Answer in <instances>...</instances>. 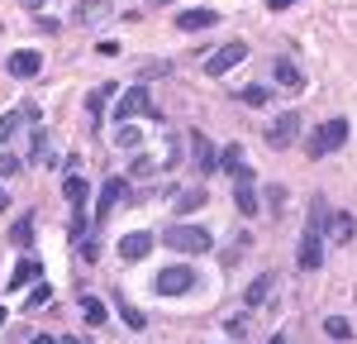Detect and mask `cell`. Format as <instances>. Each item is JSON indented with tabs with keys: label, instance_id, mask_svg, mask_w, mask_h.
<instances>
[{
	"label": "cell",
	"instance_id": "d590c367",
	"mask_svg": "<svg viewBox=\"0 0 357 344\" xmlns=\"http://www.w3.org/2000/svg\"><path fill=\"white\" fill-rule=\"evenodd\" d=\"M262 201H267V210H281V206H286V192H281V187H267Z\"/></svg>",
	"mask_w": 357,
	"mask_h": 344
},
{
	"label": "cell",
	"instance_id": "ee69618b",
	"mask_svg": "<svg viewBox=\"0 0 357 344\" xmlns=\"http://www.w3.org/2000/svg\"><path fill=\"white\" fill-rule=\"evenodd\" d=\"M33 344H57V340L53 335H33Z\"/></svg>",
	"mask_w": 357,
	"mask_h": 344
},
{
	"label": "cell",
	"instance_id": "8992f818",
	"mask_svg": "<svg viewBox=\"0 0 357 344\" xmlns=\"http://www.w3.org/2000/svg\"><path fill=\"white\" fill-rule=\"evenodd\" d=\"M353 234H357L353 210H338V206H333L329 215H324V244H329V249H343V244H353Z\"/></svg>",
	"mask_w": 357,
	"mask_h": 344
},
{
	"label": "cell",
	"instance_id": "52a82bcc",
	"mask_svg": "<svg viewBox=\"0 0 357 344\" xmlns=\"http://www.w3.org/2000/svg\"><path fill=\"white\" fill-rule=\"evenodd\" d=\"M296 139H301V110H281L267 124V148H291Z\"/></svg>",
	"mask_w": 357,
	"mask_h": 344
},
{
	"label": "cell",
	"instance_id": "4316f807",
	"mask_svg": "<svg viewBox=\"0 0 357 344\" xmlns=\"http://www.w3.org/2000/svg\"><path fill=\"white\" fill-rule=\"evenodd\" d=\"M205 206V187H186V192H176V210L181 215H191V210H200Z\"/></svg>",
	"mask_w": 357,
	"mask_h": 344
},
{
	"label": "cell",
	"instance_id": "d4e9b609",
	"mask_svg": "<svg viewBox=\"0 0 357 344\" xmlns=\"http://www.w3.org/2000/svg\"><path fill=\"white\" fill-rule=\"evenodd\" d=\"M238 101H243V106H252V110H262V106L272 101V86L252 82V86H243V91H238Z\"/></svg>",
	"mask_w": 357,
	"mask_h": 344
},
{
	"label": "cell",
	"instance_id": "9a60e30c",
	"mask_svg": "<svg viewBox=\"0 0 357 344\" xmlns=\"http://www.w3.org/2000/svg\"><path fill=\"white\" fill-rule=\"evenodd\" d=\"M234 206H238V215L252 220L257 210H262V196H257V182H234Z\"/></svg>",
	"mask_w": 357,
	"mask_h": 344
},
{
	"label": "cell",
	"instance_id": "277c9868",
	"mask_svg": "<svg viewBox=\"0 0 357 344\" xmlns=\"http://www.w3.org/2000/svg\"><path fill=\"white\" fill-rule=\"evenodd\" d=\"M110 115H114V124H134L138 115H153V96H148V86L138 82V86H129V91H119V101L110 106Z\"/></svg>",
	"mask_w": 357,
	"mask_h": 344
},
{
	"label": "cell",
	"instance_id": "cb8c5ba5",
	"mask_svg": "<svg viewBox=\"0 0 357 344\" xmlns=\"http://www.w3.org/2000/svg\"><path fill=\"white\" fill-rule=\"evenodd\" d=\"M86 192H91V187H86V177H77V172H72V177H62V196H67V206H86Z\"/></svg>",
	"mask_w": 357,
	"mask_h": 344
},
{
	"label": "cell",
	"instance_id": "74e56055",
	"mask_svg": "<svg viewBox=\"0 0 357 344\" xmlns=\"http://www.w3.org/2000/svg\"><path fill=\"white\" fill-rule=\"evenodd\" d=\"M248 330V315H234V320H229V335H234V340H238V335H243Z\"/></svg>",
	"mask_w": 357,
	"mask_h": 344
},
{
	"label": "cell",
	"instance_id": "f6af8a7d",
	"mask_svg": "<svg viewBox=\"0 0 357 344\" xmlns=\"http://www.w3.org/2000/svg\"><path fill=\"white\" fill-rule=\"evenodd\" d=\"M143 5H167V0H143Z\"/></svg>",
	"mask_w": 357,
	"mask_h": 344
},
{
	"label": "cell",
	"instance_id": "d6a6232c",
	"mask_svg": "<svg viewBox=\"0 0 357 344\" xmlns=\"http://www.w3.org/2000/svg\"><path fill=\"white\" fill-rule=\"evenodd\" d=\"M153 172H162V168H158V158H148V153H143V158H134L129 177H153Z\"/></svg>",
	"mask_w": 357,
	"mask_h": 344
},
{
	"label": "cell",
	"instance_id": "2e32d148",
	"mask_svg": "<svg viewBox=\"0 0 357 344\" xmlns=\"http://www.w3.org/2000/svg\"><path fill=\"white\" fill-rule=\"evenodd\" d=\"M38 278H43V263L38 258H20L15 273H10V292H29V282H38Z\"/></svg>",
	"mask_w": 357,
	"mask_h": 344
},
{
	"label": "cell",
	"instance_id": "4fadbf2b",
	"mask_svg": "<svg viewBox=\"0 0 357 344\" xmlns=\"http://www.w3.org/2000/svg\"><path fill=\"white\" fill-rule=\"evenodd\" d=\"M110 306L119 311V320H124L129 330H148V315H143L134 301H129V292H124V287H114V292H110Z\"/></svg>",
	"mask_w": 357,
	"mask_h": 344
},
{
	"label": "cell",
	"instance_id": "e575fe53",
	"mask_svg": "<svg viewBox=\"0 0 357 344\" xmlns=\"http://www.w3.org/2000/svg\"><path fill=\"white\" fill-rule=\"evenodd\" d=\"M20 168H24V163H20L15 153H0V177H20Z\"/></svg>",
	"mask_w": 357,
	"mask_h": 344
},
{
	"label": "cell",
	"instance_id": "60d3db41",
	"mask_svg": "<svg viewBox=\"0 0 357 344\" xmlns=\"http://www.w3.org/2000/svg\"><path fill=\"white\" fill-rule=\"evenodd\" d=\"M57 344H86V340H82V335H62Z\"/></svg>",
	"mask_w": 357,
	"mask_h": 344
},
{
	"label": "cell",
	"instance_id": "3957f363",
	"mask_svg": "<svg viewBox=\"0 0 357 344\" xmlns=\"http://www.w3.org/2000/svg\"><path fill=\"white\" fill-rule=\"evenodd\" d=\"M343 143H348V120L333 115V120H324V124L305 139V153H310V158H329V153H338Z\"/></svg>",
	"mask_w": 357,
	"mask_h": 344
},
{
	"label": "cell",
	"instance_id": "8d00e7d4",
	"mask_svg": "<svg viewBox=\"0 0 357 344\" xmlns=\"http://www.w3.org/2000/svg\"><path fill=\"white\" fill-rule=\"evenodd\" d=\"M82 258H86V263H96V258H100V239H82Z\"/></svg>",
	"mask_w": 357,
	"mask_h": 344
},
{
	"label": "cell",
	"instance_id": "1f68e13d",
	"mask_svg": "<svg viewBox=\"0 0 357 344\" xmlns=\"http://www.w3.org/2000/svg\"><path fill=\"white\" fill-rule=\"evenodd\" d=\"M324 335H329V340H353V325H348L343 315H329V320H324Z\"/></svg>",
	"mask_w": 357,
	"mask_h": 344
},
{
	"label": "cell",
	"instance_id": "ac0fdd59",
	"mask_svg": "<svg viewBox=\"0 0 357 344\" xmlns=\"http://www.w3.org/2000/svg\"><path fill=\"white\" fill-rule=\"evenodd\" d=\"M272 77H276V86H286V91H301V86H305V72L291 62V57H276V62H272Z\"/></svg>",
	"mask_w": 357,
	"mask_h": 344
},
{
	"label": "cell",
	"instance_id": "6da1fadb",
	"mask_svg": "<svg viewBox=\"0 0 357 344\" xmlns=\"http://www.w3.org/2000/svg\"><path fill=\"white\" fill-rule=\"evenodd\" d=\"M324 215H329V201L314 196L310 201V220H305V234H301V249H296V268L301 273H319L324 268Z\"/></svg>",
	"mask_w": 357,
	"mask_h": 344
},
{
	"label": "cell",
	"instance_id": "7a4b0ae2",
	"mask_svg": "<svg viewBox=\"0 0 357 344\" xmlns=\"http://www.w3.org/2000/svg\"><path fill=\"white\" fill-rule=\"evenodd\" d=\"M162 244H167V249H176V254H186V258H195V254H210V249H215V234L200 229V225L176 220V225L162 229Z\"/></svg>",
	"mask_w": 357,
	"mask_h": 344
},
{
	"label": "cell",
	"instance_id": "f546056e",
	"mask_svg": "<svg viewBox=\"0 0 357 344\" xmlns=\"http://www.w3.org/2000/svg\"><path fill=\"white\" fill-rule=\"evenodd\" d=\"M48 296H53V287L38 278V282H33V292L24 296V311H38V306H48Z\"/></svg>",
	"mask_w": 357,
	"mask_h": 344
},
{
	"label": "cell",
	"instance_id": "ba28073f",
	"mask_svg": "<svg viewBox=\"0 0 357 344\" xmlns=\"http://www.w3.org/2000/svg\"><path fill=\"white\" fill-rule=\"evenodd\" d=\"M158 292H162V296H186V292H191L195 287V268H186V263H172V268H162V273H158Z\"/></svg>",
	"mask_w": 357,
	"mask_h": 344
},
{
	"label": "cell",
	"instance_id": "603a6c76",
	"mask_svg": "<svg viewBox=\"0 0 357 344\" xmlns=\"http://www.w3.org/2000/svg\"><path fill=\"white\" fill-rule=\"evenodd\" d=\"M33 229H38V215H33V210H24V215L10 225V244H29V239H33Z\"/></svg>",
	"mask_w": 357,
	"mask_h": 344
},
{
	"label": "cell",
	"instance_id": "5bb4252c",
	"mask_svg": "<svg viewBox=\"0 0 357 344\" xmlns=\"http://www.w3.org/2000/svg\"><path fill=\"white\" fill-rule=\"evenodd\" d=\"M148 254H153V234L148 229H134V234L119 239V258L124 263H138V258H148Z\"/></svg>",
	"mask_w": 357,
	"mask_h": 344
},
{
	"label": "cell",
	"instance_id": "8fae6325",
	"mask_svg": "<svg viewBox=\"0 0 357 344\" xmlns=\"http://www.w3.org/2000/svg\"><path fill=\"white\" fill-rule=\"evenodd\" d=\"M215 158H220V153H215L210 134H205V129H191V163H195V172L210 177V172H215Z\"/></svg>",
	"mask_w": 357,
	"mask_h": 344
},
{
	"label": "cell",
	"instance_id": "ffe728a7",
	"mask_svg": "<svg viewBox=\"0 0 357 344\" xmlns=\"http://www.w3.org/2000/svg\"><path fill=\"white\" fill-rule=\"evenodd\" d=\"M272 287H276V278H272V273H257V278H252V287L243 292V301H248V306H262V301L272 296Z\"/></svg>",
	"mask_w": 357,
	"mask_h": 344
},
{
	"label": "cell",
	"instance_id": "9c48e42d",
	"mask_svg": "<svg viewBox=\"0 0 357 344\" xmlns=\"http://www.w3.org/2000/svg\"><path fill=\"white\" fill-rule=\"evenodd\" d=\"M110 15H114V0H77V5H72V24H82V29L100 24V20H110Z\"/></svg>",
	"mask_w": 357,
	"mask_h": 344
},
{
	"label": "cell",
	"instance_id": "7c38bea8",
	"mask_svg": "<svg viewBox=\"0 0 357 344\" xmlns=\"http://www.w3.org/2000/svg\"><path fill=\"white\" fill-rule=\"evenodd\" d=\"M124 192H129V182H124V177H110V182L100 187V196H96V225H105V215L124 201Z\"/></svg>",
	"mask_w": 357,
	"mask_h": 344
},
{
	"label": "cell",
	"instance_id": "ab89813d",
	"mask_svg": "<svg viewBox=\"0 0 357 344\" xmlns=\"http://www.w3.org/2000/svg\"><path fill=\"white\" fill-rule=\"evenodd\" d=\"M296 0H267V10H291Z\"/></svg>",
	"mask_w": 357,
	"mask_h": 344
},
{
	"label": "cell",
	"instance_id": "4dcf8cb0",
	"mask_svg": "<svg viewBox=\"0 0 357 344\" xmlns=\"http://www.w3.org/2000/svg\"><path fill=\"white\" fill-rule=\"evenodd\" d=\"M114 143H119V148H138V143H143V129H138V124H119V129H114Z\"/></svg>",
	"mask_w": 357,
	"mask_h": 344
},
{
	"label": "cell",
	"instance_id": "836d02e7",
	"mask_svg": "<svg viewBox=\"0 0 357 344\" xmlns=\"http://www.w3.org/2000/svg\"><path fill=\"white\" fill-rule=\"evenodd\" d=\"M167 72H172V62H148V67H138V82L148 86L153 77H167Z\"/></svg>",
	"mask_w": 357,
	"mask_h": 344
},
{
	"label": "cell",
	"instance_id": "d6986e66",
	"mask_svg": "<svg viewBox=\"0 0 357 344\" xmlns=\"http://www.w3.org/2000/svg\"><path fill=\"white\" fill-rule=\"evenodd\" d=\"M110 96H119V86H114V82L96 86V91H91V96H86V115H91V120H96V124H100V115H105V106H110Z\"/></svg>",
	"mask_w": 357,
	"mask_h": 344
},
{
	"label": "cell",
	"instance_id": "e0dca14e",
	"mask_svg": "<svg viewBox=\"0 0 357 344\" xmlns=\"http://www.w3.org/2000/svg\"><path fill=\"white\" fill-rule=\"evenodd\" d=\"M215 20H220L215 10H205V5H195V10H181V15H176V29H181V34H200V29H210Z\"/></svg>",
	"mask_w": 357,
	"mask_h": 344
},
{
	"label": "cell",
	"instance_id": "bcb514c9",
	"mask_svg": "<svg viewBox=\"0 0 357 344\" xmlns=\"http://www.w3.org/2000/svg\"><path fill=\"white\" fill-rule=\"evenodd\" d=\"M0 325H5V306H0Z\"/></svg>",
	"mask_w": 357,
	"mask_h": 344
},
{
	"label": "cell",
	"instance_id": "83f0119b",
	"mask_svg": "<svg viewBox=\"0 0 357 344\" xmlns=\"http://www.w3.org/2000/svg\"><path fill=\"white\" fill-rule=\"evenodd\" d=\"M29 163H48V129L33 124V139H29Z\"/></svg>",
	"mask_w": 357,
	"mask_h": 344
},
{
	"label": "cell",
	"instance_id": "b9f144b4",
	"mask_svg": "<svg viewBox=\"0 0 357 344\" xmlns=\"http://www.w3.org/2000/svg\"><path fill=\"white\" fill-rule=\"evenodd\" d=\"M267 344H291V335H286V330H281V335H272V340Z\"/></svg>",
	"mask_w": 357,
	"mask_h": 344
},
{
	"label": "cell",
	"instance_id": "7bdbcfd3",
	"mask_svg": "<svg viewBox=\"0 0 357 344\" xmlns=\"http://www.w3.org/2000/svg\"><path fill=\"white\" fill-rule=\"evenodd\" d=\"M0 210H10V192L5 187H0Z\"/></svg>",
	"mask_w": 357,
	"mask_h": 344
},
{
	"label": "cell",
	"instance_id": "44dd1931",
	"mask_svg": "<svg viewBox=\"0 0 357 344\" xmlns=\"http://www.w3.org/2000/svg\"><path fill=\"white\" fill-rule=\"evenodd\" d=\"M238 168H243V148H238V143H224L220 158H215V172H229V177H234Z\"/></svg>",
	"mask_w": 357,
	"mask_h": 344
},
{
	"label": "cell",
	"instance_id": "f1b7e54d",
	"mask_svg": "<svg viewBox=\"0 0 357 344\" xmlns=\"http://www.w3.org/2000/svg\"><path fill=\"white\" fill-rule=\"evenodd\" d=\"M86 206H72V215H67V239H86Z\"/></svg>",
	"mask_w": 357,
	"mask_h": 344
},
{
	"label": "cell",
	"instance_id": "5b68a950",
	"mask_svg": "<svg viewBox=\"0 0 357 344\" xmlns=\"http://www.w3.org/2000/svg\"><path fill=\"white\" fill-rule=\"evenodd\" d=\"M238 62H248V43H243V38H234V43L215 48V53L205 57V72H210V77H229Z\"/></svg>",
	"mask_w": 357,
	"mask_h": 344
},
{
	"label": "cell",
	"instance_id": "7402d4cb",
	"mask_svg": "<svg viewBox=\"0 0 357 344\" xmlns=\"http://www.w3.org/2000/svg\"><path fill=\"white\" fill-rule=\"evenodd\" d=\"M82 320L86 325H105V320H110V306H105L100 296H82Z\"/></svg>",
	"mask_w": 357,
	"mask_h": 344
},
{
	"label": "cell",
	"instance_id": "484cf974",
	"mask_svg": "<svg viewBox=\"0 0 357 344\" xmlns=\"http://www.w3.org/2000/svg\"><path fill=\"white\" fill-rule=\"evenodd\" d=\"M20 124H24V110H5V115H0V143L20 139Z\"/></svg>",
	"mask_w": 357,
	"mask_h": 344
},
{
	"label": "cell",
	"instance_id": "30bf717a",
	"mask_svg": "<svg viewBox=\"0 0 357 344\" xmlns=\"http://www.w3.org/2000/svg\"><path fill=\"white\" fill-rule=\"evenodd\" d=\"M5 72H10L15 82H33V77L43 72V57L33 53V48H20V53H10V62H5Z\"/></svg>",
	"mask_w": 357,
	"mask_h": 344
},
{
	"label": "cell",
	"instance_id": "f35d334b",
	"mask_svg": "<svg viewBox=\"0 0 357 344\" xmlns=\"http://www.w3.org/2000/svg\"><path fill=\"white\" fill-rule=\"evenodd\" d=\"M96 53H100V57H114V53H119V43H114V38H100V48H96Z\"/></svg>",
	"mask_w": 357,
	"mask_h": 344
}]
</instances>
